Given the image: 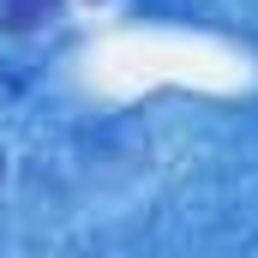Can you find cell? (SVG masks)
<instances>
[{
  "label": "cell",
  "instance_id": "cell-1",
  "mask_svg": "<svg viewBox=\"0 0 258 258\" xmlns=\"http://www.w3.org/2000/svg\"><path fill=\"white\" fill-rule=\"evenodd\" d=\"M54 6H60V0H6V6H0V24H6V30H36Z\"/></svg>",
  "mask_w": 258,
  "mask_h": 258
},
{
  "label": "cell",
  "instance_id": "cell-2",
  "mask_svg": "<svg viewBox=\"0 0 258 258\" xmlns=\"http://www.w3.org/2000/svg\"><path fill=\"white\" fill-rule=\"evenodd\" d=\"M0 162H6V156H0Z\"/></svg>",
  "mask_w": 258,
  "mask_h": 258
}]
</instances>
